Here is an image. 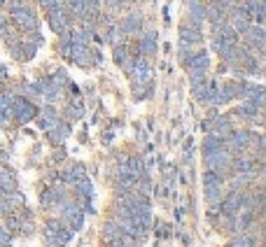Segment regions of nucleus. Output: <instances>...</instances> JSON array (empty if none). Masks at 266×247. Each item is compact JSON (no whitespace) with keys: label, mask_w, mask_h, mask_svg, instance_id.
<instances>
[{"label":"nucleus","mask_w":266,"mask_h":247,"mask_svg":"<svg viewBox=\"0 0 266 247\" xmlns=\"http://www.w3.org/2000/svg\"><path fill=\"white\" fill-rule=\"evenodd\" d=\"M12 19H14V23H17L19 28H23V31H38V19H35V14L31 12V7H28L26 3H14V7H12Z\"/></svg>","instance_id":"obj_2"},{"label":"nucleus","mask_w":266,"mask_h":247,"mask_svg":"<svg viewBox=\"0 0 266 247\" xmlns=\"http://www.w3.org/2000/svg\"><path fill=\"white\" fill-rule=\"evenodd\" d=\"M184 3H187V7H189V5H194V3H199V0H184Z\"/></svg>","instance_id":"obj_5"},{"label":"nucleus","mask_w":266,"mask_h":247,"mask_svg":"<svg viewBox=\"0 0 266 247\" xmlns=\"http://www.w3.org/2000/svg\"><path fill=\"white\" fill-rule=\"evenodd\" d=\"M7 240H10V236L5 233V229H0V247H5Z\"/></svg>","instance_id":"obj_4"},{"label":"nucleus","mask_w":266,"mask_h":247,"mask_svg":"<svg viewBox=\"0 0 266 247\" xmlns=\"http://www.w3.org/2000/svg\"><path fill=\"white\" fill-rule=\"evenodd\" d=\"M140 23H143V19H140V17H136V14H128V17L122 21L124 33H126V35H131V33H140V31H143V26H140Z\"/></svg>","instance_id":"obj_3"},{"label":"nucleus","mask_w":266,"mask_h":247,"mask_svg":"<svg viewBox=\"0 0 266 247\" xmlns=\"http://www.w3.org/2000/svg\"><path fill=\"white\" fill-rule=\"evenodd\" d=\"M12 117H14L19 124H28L31 119L38 117V107L33 105V100L23 98V96H17V98H12Z\"/></svg>","instance_id":"obj_1"}]
</instances>
